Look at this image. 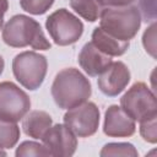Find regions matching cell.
<instances>
[{"mask_svg": "<svg viewBox=\"0 0 157 157\" xmlns=\"http://www.w3.org/2000/svg\"><path fill=\"white\" fill-rule=\"evenodd\" d=\"M50 91L60 109H71L88 101L92 94V86L80 70L66 67L56 74Z\"/></svg>", "mask_w": 157, "mask_h": 157, "instance_id": "1", "label": "cell"}, {"mask_svg": "<svg viewBox=\"0 0 157 157\" xmlns=\"http://www.w3.org/2000/svg\"><path fill=\"white\" fill-rule=\"evenodd\" d=\"M1 37L4 43L12 48L32 47L37 50H48L52 47L39 22L26 15L12 16L2 27Z\"/></svg>", "mask_w": 157, "mask_h": 157, "instance_id": "2", "label": "cell"}, {"mask_svg": "<svg viewBox=\"0 0 157 157\" xmlns=\"http://www.w3.org/2000/svg\"><path fill=\"white\" fill-rule=\"evenodd\" d=\"M141 20L140 10L135 5L104 7L99 16V27L120 40L130 42L137 34Z\"/></svg>", "mask_w": 157, "mask_h": 157, "instance_id": "3", "label": "cell"}, {"mask_svg": "<svg viewBox=\"0 0 157 157\" xmlns=\"http://www.w3.org/2000/svg\"><path fill=\"white\" fill-rule=\"evenodd\" d=\"M47 70V58L37 52H22L12 60V72L15 78L29 91H36L42 86Z\"/></svg>", "mask_w": 157, "mask_h": 157, "instance_id": "4", "label": "cell"}, {"mask_svg": "<svg viewBox=\"0 0 157 157\" xmlns=\"http://www.w3.org/2000/svg\"><path fill=\"white\" fill-rule=\"evenodd\" d=\"M45 28L56 45L66 47L76 43L83 33V23L66 9H59L45 20Z\"/></svg>", "mask_w": 157, "mask_h": 157, "instance_id": "5", "label": "cell"}, {"mask_svg": "<svg viewBox=\"0 0 157 157\" xmlns=\"http://www.w3.org/2000/svg\"><path fill=\"white\" fill-rule=\"evenodd\" d=\"M121 109L135 121L157 115L156 94L144 82H135L120 98Z\"/></svg>", "mask_w": 157, "mask_h": 157, "instance_id": "6", "label": "cell"}, {"mask_svg": "<svg viewBox=\"0 0 157 157\" xmlns=\"http://www.w3.org/2000/svg\"><path fill=\"white\" fill-rule=\"evenodd\" d=\"M31 108L28 94L11 81L0 82V119L20 121Z\"/></svg>", "mask_w": 157, "mask_h": 157, "instance_id": "7", "label": "cell"}, {"mask_svg": "<svg viewBox=\"0 0 157 157\" xmlns=\"http://www.w3.org/2000/svg\"><path fill=\"white\" fill-rule=\"evenodd\" d=\"M64 124L78 137L92 136L99 126V109L93 102H85L67 109L64 115Z\"/></svg>", "mask_w": 157, "mask_h": 157, "instance_id": "8", "label": "cell"}, {"mask_svg": "<svg viewBox=\"0 0 157 157\" xmlns=\"http://www.w3.org/2000/svg\"><path fill=\"white\" fill-rule=\"evenodd\" d=\"M42 142L52 156L70 157L76 151L77 136L65 124H55L44 134Z\"/></svg>", "mask_w": 157, "mask_h": 157, "instance_id": "9", "label": "cell"}, {"mask_svg": "<svg viewBox=\"0 0 157 157\" xmlns=\"http://www.w3.org/2000/svg\"><path fill=\"white\" fill-rule=\"evenodd\" d=\"M130 82V71L123 61L112 64L98 75V88L107 97H117Z\"/></svg>", "mask_w": 157, "mask_h": 157, "instance_id": "10", "label": "cell"}, {"mask_svg": "<svg viewBox=\"0 0 157 157\" xmlns=\"http://www.w3.org/2000/svg\"><path fill=\"white\" fill-rule=\"evenodd\" d=\"M136 125L123 109L117 104H112L104 113L103 132L109 137H129L135 134Z\"/></svg>", "mask_w": 157, "mask_h": 157, "instance_id": "11", "label": "cell"}, {"mask_svg": "<svg viewBox=\"0 0 157 157\" xmlns=\"http://www.w3.org/2000/svg\"><path fill=\"white\" fill-rule=\"evenodd\" d=\"M77 60L81 69H83V71L91 77H96L102 74L113 61L112 56L101 52L92 42H88L82 47Z\"/></svg>", "mask_w": 157, "mask_h": 157, "instance_id": "12", "label": "cell"}, {"mask_svg": "<svg viewBox=\"0 0 157 157\" xmlns=\"http://www.w3.org/2000/svg\"><path fill=\"white\" fill-rule=\"evenodd\" d=\"M52 125V117L43 110H32L22 118V129L25 134L32 139L42 140Z\"/></svg>", "mask_w": 157, "mask_h": 157, "instance_id": "13", "label": "cell"}, {"mask_svg": "<svg viewBox=\"0 0 157 157\" xmlns=\"http://www.w3.org/2000/svg\"><path fill=\"white\" fill-rule=\"evenodd\" d=\"M92 43L101 52H103L104 54H107L109 56H120V55H123L130 45V42L120 40L118 38L108 34L107 32H104L101 27H97V28L93 29V32H92Z\"/></svg>", "mask_w": 157, "mask_h": 157, "instance_id": "14", "label": "cell"}, {"mask_svg": "<svg viewBox=\"0 0 157 157\" xmlns=\"http://www.w3.org/2000/svg\"><path fill=\"white\" fill-rule=\"evenodd\" d=\"M71 9L88 22H96L99 20L103 7L97 0H70Z\"/></svg>", "mask_w": 157, "mask_h": 157, "instance_id": "15", "label": "cell"}, {"mask_svg": "<svg viewBox=\"0 0 157 157\" xmlns=\"http://www.w3.org/2000/svg\"><path fill=\"white\" fill-rule=\"evenodd\" d=\"M20 139V128L15 121L0 119V147L12 148Z\"/></svg>", "mask_w": 157, "mask_h": 157, "instance_id": "16", "label": "cell"}, {"mask_svg": "<svg viewBox=\"0 0 157 157\" xmlns=\"http://www.w3.org/2000/svg\"><path fill=\"white\" fill-rule=\"evenodd\" d=\"M101 157H108V156H130V157H137L139 152L135 148L132 144L129 142H109L103 146V148L99 152Z\"/></svg>", "mask_w": 157, "mask_h": 157, "instance_id": "17", "label": "cell"}, {"mask_svg": "<svg viewBox=\"0 0 157 157\" xmlns=\"http://www.w3.org/2000/svg\"><path fill=\"white\" fill-rule=\"evenodd\" d=\"M16 157H25V156H52L49 150L39 142L36 141H23L20 144L15 152Z\"/></svg>", "mask_w": 157, "mask_h": 157, "instance_id": "18", "label": "cell"}, {"mask_svg": "<svg viewBox=\"0 0 157 157\" xmlns=\"http://www.w3.org/2000/svg\"><path fill=\"white\" fill-rule=\"evenodd\" d=\"M55 0H20L21 7L31 15H43L54 4Z\"/></svg>", "mask_w": 157, "mask_h": 157, "instance_id": "19", "label": "cell"}, {"mask_svg": "<svg viewBox=\"0 0 157 157\" xmlns=\"http://www.w3.org/2000/svg\"><path fill=\"white\" fill-rule=\"evenodd\" d=\"M157 115L144 119L140 121V134L142 139L150 144H156L157 141Z\"/></svg>", "mask_w": 157, "mask_h": 157, "instance_id": "20", "label": "cell"}, {"mask_svg": "<svg viewBox=\"0 0 157 157\" xmlns=\"http://www.w3.org/2000/svg\"><path fill=\"white\" fill-rule=\"evenodd\" d=\"M155 33H156V22H153L148 28H146L144 37H142V43L144 47L146 49V52L148 54H151L153 58H156L155 54V49H156V44H155Z\"/></svg>", "mask_w": 157, "mask_h": 157, "instance_id": "21", "label": "cell"}, {"mask_svg": "<svg viewBox=\"0 0 157 157\" xmlns=\"http://www.w3.org/2000/svg\"><path fill=\"white\" fill-rule=\"evenodd\" d=\"M97 1L104 9V7H120V6L132 5L136 0H97Z\"/></svg>", "mask_w": 157, "mask_h": 157, "instance_id": "22", "label": "cell"}, {"mask_svg": "<svg viewBox=\"0 0 157 157\" xmlns=\"http://www.w3.org/2000/svg\"><path fill=\"white\" fill-rule=\"evenodd\" d=\"M9 9V0H0V29H2L4 16Z\"/></svg>", "mask_w": 157, "mask_h": 157, "instance_id": "23", "label": "cell"}, {"mask_svg": "<svg viewBox=\"0 0 157 157\" xmlns=\"http://www.w3.org/2000/svg\"><path fill=\"white\" fill-rule=\"evenodd\" d=\"M4 67H5V61H4L2 56L0 55V75L2 74V71H4Z\"/></svg>", "mask_w": 157, "mask_h": 157, "instance_id": "24", "label": "cell"}, {"mask_svg": "<svg viewBox=\"0 0 157 157\" xmlns=\"http://www.w3.org/2000/svg\"><path fill=\"white\" fill-rule=\"evenodd\" d=\"M0 156H6V152L4 151V148L0 147Z\"/></svg>", "mask_w": 157, "mask_h": 157, "instance_id": "25", "label": "cell"}]
</instances>
